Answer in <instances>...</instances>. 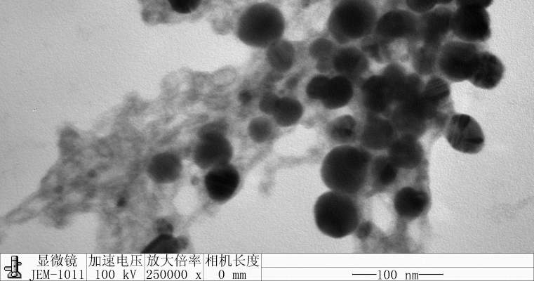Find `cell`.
Here are the masks:
<instances>
[{"instance_id":"obj_1","label":"cell","mask_w":534,"mask_h":281,"mask_svg":"<svg viewBox=\"0 0 534 281\" xmlns=\"http://www.w3.org/2000/svg\"><path fill=\"white\" fill-rule=\"evenodd\" d=\"M372 155L363 147L340 145L324 157L321 176L330 190L354 196L361 192L368 180Z\"/></svg>"},{"instance_id":"obj_2","label":"cell","mask_w":534,"mask_h":281,"mask_svg":"<svg viewBox=\"0 0 534 281\" xmlns=\"http://www.w3.org/2000/svg\"><path fill=\"white\" fill-rule=\"evenodd\" d=\"M353 196L330 190L321 194L314 206V218L323 235L340 239L354 233L360 223V209Z\"/></svg>"},{"instance_id":"obj_3","label":"cell","mask_w":534,"mask_h":281,"mask_svg":"<svg viewBox=\"0 0 534 281\" xmlns=\"http://www.w3.org/2000/svg\"><path fill=\"white\" fill-rule=\"evenodd\" d=\"M283 28V17L277 8L267 3H258L241 15L237 34L246 44L266 47L277 41Z\"/></svg>"},{"instance_id":"obj_4","label":"cell","mask_w":534,"mask_h":281,"mask_svg":"<svg viewBox=\"0 0 534 281\" xmlns=\"http://www.w3.org/2000/svg\"><path fill=\"white\" fill-rule=\"evenodd\" d=\"M376 20V11L368 0H340L332 12L330 29L340 41L368 34Z\"/></svg>"},{"instance_id":"obj_5","label":"cell","mask_w":534,"mask_h":281,"mask_svg":"<svg viewBox=\"0 0 534 281\" xmlns=\"http://www.w3.org/2000/svg\"><path fill=\"white\" fill-rule=\"evenodd\" d=\"M483 49L481 44L448 39L439 51L438 74L450 82L468 81Z\"/></svg>"},{"instance_id":"obj_6","label":"cell","mask_w":534,"mask_h":281,"mask_svg":"<svg viewBox=\"0 0 534 281\" xmlns=\"http://www.w3.org/2000/svg\"><path fill=\"white\" fill-rule=\"evenodd\" d=\"M390 120L399 134L410 135L418 139L429 130H436L434 119L424 105L421 93L395 105Z\"/></svg>"},{"instance_id":"obj_7","label":"cell","mask_w":534,"mask_h":281,"mask_svg":"<svg viewBox=\"0 0 534 281\" xmlns=\"http://www.w3.org/2000/svg\"><path fill=\"white\" fill-rule=\"evenodd\" d=\"M375 26L383 51L388 44L396 41H405L413 46L419 42L418 15L410 11H389L380 18Z\"/></svg>"},{"instance_id":"obj_8","label":"cell","mask_w":534,"mask_h":281,"mask_svg":"<svg viewBox=\"0 0 534 281\" xmlns=\"http://www.w3.org/2000/svg\"><path fill=\"white\" fill-rule=\"evenodd\" d=\"M453 38L471 43L482 44L491 36L490 16L486 8L467 6L457 7L451 19Z\"/></svg>"},{"instance_id":"obj_9","label":"cell","mask_w":534,"mask_h":281,"mask_svg":"<svg viewBox=\"0 0 534 281\" xmlns=\"http://www.w3.org/2000/svg\"><path fill=\"white\" fill-rule=\"evenodd\" d=\"M444 135L450 146L462 153L476 154L485 144L481 126L467 114H453L445 126Z\"/></svg>"},{"instance_id":"obj_10","label":"cell","mask_w":534,"mask_h":281,"mask_svg":"<svg viewBox=\"0 0 534 281\" xmlns=\"http://www.w3.org/2000/svg\"><path fill=\"white\" fill-rule=\"evenodd\" d=\"M453 11L445 6H438L418 15L419 42L440 48L448 39H453L451 19Z\"/></svg>"},{"instance_id":"obj_11","label":"cell","mask_w":534,"mask_h":281,"mask_svg":"<svg viewBox=\"0 0 534 281\" xmlns=\"http://www.w3.org/2000/svg\"><path fill=\"white\" fill-rule=\"evenodd\" d=\"M398 134L390 119L373 114L363 127L360 142L361 147L368 150H384Z\"/></svg>"},{"instance_id":"obj_12","label":"cell","mask_w":534,"mask_h":281,"mask_svg":"<svg viewBox=\"0 0 534 281\" xmlns=\"http://www.w3.org/2000/svg\"><path fill=\"white\" fill-rule=\"evenodd\" d=\"M387 150L389 159L398 169H414L421 163L424 156L419 139L406 134H398Z\"/></svg>"},{"instance_id":"obj_13","label":"cell","mask_w":534,"mask_h":281,"mask_svg":"<svg viewBox=\"0 0 534 281\" xmlns=\"http://www.w3.org/2000/svg\"><path fill=\"white\" fill-rule=\"evenodd\" d=\"M363 98L366 108L374 115L385 114L389 112L395 104L392 90L385 77L373 75L363 84Z\"/></svg>"},{"instance_id":"obj_14","label":"cell","mask_w":534,"mask_h":281,"mask_svg":"<svg viewBox=\"0 0 534 281\" xmlns=\"http://www.w3.org/2000/svg\"><path fill=\"white\" fill-rule=\"evenodd\" d=\"M504 72L505 67L500 58L483 49L468 81L480 89H493L500 82Z\"/></svg>"},{"instance_id":"obj_15","label":"cell","mask_w":534,"mask_h":281,"mask_svg":"<svg viewBox=\"0 0 534 281\" xmlns=\"http://www.w3.org/2000/svg\"><path fill=\"white\" fill-rule=\"evenodd\" d=\"M421 98L426 105L436 112L454 114L450 84L440 75L430 76L425 81Z\"/></svg>"},{"instance_id":"obj_16","label":"cell","mask_w":534,"mask_h":281,"mask_svg":"<svg viewBox=\"0 0 534 281\" xmlns=\"http://www.w3.org/2000/svg\"><path fill=\"white\" fill-rule=\"evenodd\" d=\"M429 203L428 195L412 187L400 189L394 196V205L399 216L406 219L420 216Z\"/></svg>"},{"instance_id":"obj_17","label":"cell","mask_w":534,"mask_h":281,"mask_svg":"<svg viewBox=\"0 0 534 281\" xmlns=\"http://www.w3.org/2000/svg\"><path fill=\"white\" fill-rule=\"evenodd\" d=\"M230 152L228 141L218 132L207 133L197 149L201 164L220 166Z\"/></svg>"},{"instance_id":"obj_18","label":"cell","mask_w":534,"mask_h":281,"mask_svg":"<svg viewBox=\"0 0 534 281\" xmlns=\"http://www.w3.org/2000/svg\"><path fill=\"white\" fill-rule=\"evenodd\" d=\"M238 177L235 171L223 165L211 171L206 178V185L211 195L216 200H224L235 190Z\"/></svg>"},{"instance_id":"obj_19","label":"cell","mask_w":534,"mask_h":281,"mask_svg":"<svg viewBox=\"0 0 534 281\" xmlns=\"http://www.w3.org/2000/svg\"><path fill=\"white\" fill-rule=\"evenodd\" d=\"M439 51V48L418 42L410 56L415 72L422 77L439 75L437 72Z\"/></svg>"},{"instance_id":"obj_20","label":"cell","mask_w":534,"mask_h":281,"mask_svg":"<svg viewBox=\"0 0 534 281\" xmlns=\"http://www.w3.org/2000/svg\"><path fill=\"white\" fill-rule=\"evenodd\" d=\"M398 168L387 155H378L372 158L368 178L376 188H386L394 183L398 175Z\"/></svg>"},{"instance_id":"obj_21","label":"cell","mask_w":534,"mask_h":281,"mask_svg":"<svg viewBox=\"0 0 534 281\" xmlns=\"http://www.w3.org/2000/svg\"><path fill=\"white\" fill-rule=\"evenodd\" d=\"M353 89L350 81L343 77L329 79L327 90L322 99L323 104L329 109L345 105L352 98Z\"/></svg>"},{"instance_id":"obj_22","label":"cell","mask_w":534,"mask_h":281,"mask_svg":"<svg viewBox=\"0 0 534 281\" xmlns=\"http://www.w3.org/2000/svg\"><path fill=\"white\" fill-rule=\"evenodd\" d=\"M302 107L296 100L289 98H279L272 112L278 124L289 126L295 124L301 117Z\"/></svg>"},{"instance_id":"obj_23","label":"cell","mask_w":534,"mask_h":281,"mask_svg":"<svg viewBox=\"0 0 534 281\" xmlns=\"http://www.w3.org/2000/svg\"><path fill=\"white\" fill-rule=\"evenodd\" d=\"M366 59L356 48H344L338 52L333 61L335 68L342 73L352 74L366 65Z\"/></svg>"},{"instance_id":"obj_24","label":"cell","mask_w":534,"mask_h":281,"mask_svg":"<svg viewBox=\"0 0 534 281\" xmlns=\"http://www.w3.org/2000/svg\"><path fill=\"white\" fill-rule=\"evenodd\" d=\"M267 54L271 65L278 70L286 71L293 64L294 51L288 42L275 41L270 45Z\"/></svg>"},{"instance_id":"obj_25","label":"cell","mask_w":534,"mask_h":281,"mask_svg":"<svg viewBox=\"0 0 534 281\" xmlns=\"http://www.w3.org/2000/svg\"><path fill=\"white\" fill-rule=\"evenodd\" d=\"M356 129L354 119L349 115H344L333 121L329 128V135L334 141L347 145L354 139Z\"/></svg>"},{"instance_id":"obj_26","label":"cell","mask_w":534,"mask_h":281,"mask_svg":"<svg viewBox=\"0 0 534 281\" xmlns=\"http://www.w3.org/2000/svg\"><path fill=\"white\" fill-rule=\"evenodd\" d=\"M454 0H405L409 9L415 14H421L429 11L438 6H448Z\"/></svg>"},{"instance_id":"obj_27","label":"cell","mask_w":534,"mask_h":281,"mask_svg":"<svg viewBox=\"0 0 534 281\" xmlns=\"http://www.w3.org/2000/svg\"><path fill=\"white\" fill-rule=\"evenodd\" d=\"M250 134L255 141H265L269 136L272 131L269 121L265 118L254 119L249 127Z\"/></svg>"},{"instance_id":"obj_28","label":"cell","mask_w":534,"mask_h":281,"mask_svg":"<svg viewBox=\"0 0 534 281\" xmlns=\"http://www.w3.org/2000/svg\"><path fill=\"white\" fill-rule=\"evenodd\" d=\"M329 79L324 76L314 77L307 86L306 92L308 96L313 99L322 100L327 90Z\"/></svg>"},{"instance_id":"obj_29","label":"cell","mask_w":534,"mask_h":281,"mask_svg":"<svg viewBox=\"0 0 534 281\" xmlns=\"http://www.w3.org/2000/svg\"><path fill=\"white\" fill-rule=\"evenodd\" d=\"M171 8L180 14H189L195 11L202 0H168Z\"/></svg>"},{"instance_id":"obj_30","label":"cell","mask_w":534,"mask_h":281,"mask_svg":"<svg viewBox=\"0 0 534 281\" xmlns=\"http://www.w3.org/2000/svg\"><path fill=\"white\" fill-rule=\"evenodd\" d=\"M332 48V44L329 41L319 39L312 44L310 52L314 58L323 59L330 55Z\"/></svg>"},{"instance_id":"obj_31","label":"cell","mask_w":534,"mask_h":281,"mask_svg":"<svg viewBox=\"0 0 534 281\" xmlns=\"http://www.w3.org/2000/svg\"><path fill=\"white\" fill-rule=\"evenodd\" d=\"M278 99L279 98L274 94L265 96L260 103V110L265 113L272 114Z\"/></svg>"},{"instance_id":"obj_32","label":"cell","mask_w":534,"mask_h":281,"mask_svg":"<svg viewBox=\"0 0 534 281\" xmlns=\"http://www.w3.org/2000/svg\"><path fill=\"white\" fill-rule=\"evenodd\" d=\"M457 7L474 6L486 8L489 7L493 0H454Z\"/></svg>"},{"instance_id":"obj_33","label":"cell","mask_w":534,"mask_h":281,"mask_svg":"<svg viewBox=\"0 0 534 281\" xmlns=\"http://www.w3.org/2000/svg\"><path fill=\"white\" fill-rule=\"evenodd\" d=\"M252 98L251 94L248 91H242L239 94V100L242 104H247Z\"/></svg>"}]
</instances>
